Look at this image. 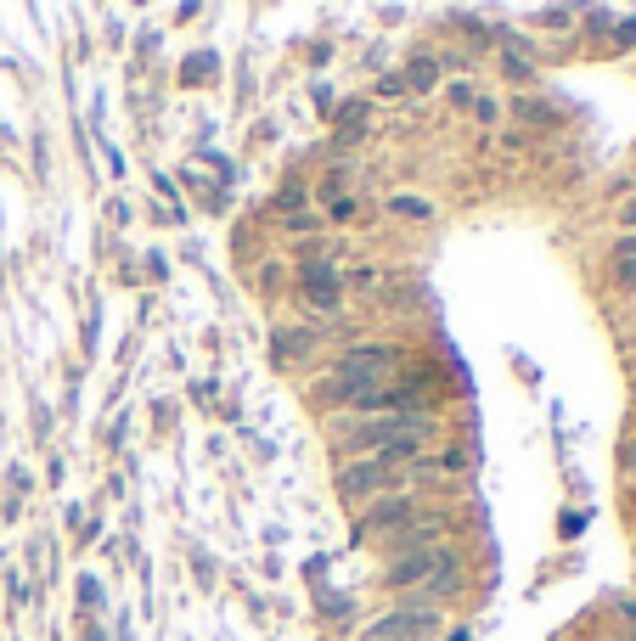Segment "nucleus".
<instances>
[{
  "label": "nucleus",
  "mask_w": 636,
  "mask_h": 641,
  "mask_svg": "<svg viewBox=\"0 0 636 641\" xmlns=\"http://www.w3.org/2000/svg\"><path fill=\"white\" fill-rule=\"evenodd\" d=\"M310 259L298 264V293H305V304L310 310H321V316H332L344 304V282H339V264L332 259H321V248H305Z\"/></svg>",
  "instance_id": "obj_3"
},
{
  "label": "nucleus",
  "mask_w": 636,
  "mask_h": 641,
  "mask_svg": "<svg viewBox=\"0 0 636 641\" xmlns=\"http://www.w3.org/2000/svg\"><path fill=\"white\" fill-rule=\"evenodd\" d=\"M614 287H625V293H636V236H625V243L614 248Z\"/></svg>",
  "instance_id": "obj_8"
},
{
  "label": "nucleus",
  "mask_w": 636,
  "mask_h": 641,
  "mask_svg": "<svg viewBox=\"0 0 636 641\" xmlns=\"http://www.w3.org/2000/svg\"><path fill=\"white\" fill-rule=\"evenodd\" d=\"M631 40H636V17H625V23H620V46H631Z\"/></svg>",
  "instance_id": "obj_17"
},
{
  "label": "nucleus",
  "mask_w": 636,
  "mask_h": 641,
  "mask_svg": "<svg viewBox=\"0 0 636 641\" xmlns=\"http://www.w3.org/2000/svg\"><path fill=\"white\" fill-rule=\"evenodd\" d=\"M433 630H440V614L406 602V607H394V614H383L378 625H366V641H423Z\"/></svg>",
  "instance_id": "obj_5"
},
{
  "label": "nucleus",
  "mask_w": 636,
  "mask_h": 641,
  "mask_svg": "<svg viewBox=\"0 0 636 641\" xmlns=\"http://www.w3.org/2000/svg\"><path fill=\"white\" fill-rule=\"evenodd\" d=\"M620 467H625V472H636V445H625V451H620Z\"/></svg>",
  "instance_id": "obj_18"
},
{
  "label": "nucleus",
  "mask_w": 636,
  "mask_h": 641,
  "mask_svg": "<svg viewBox=\"0 0 636 641\" xmlns=\"http://www.w3.org/2000/svg\"><path fill=\"white\" fill-rule=\"evenodd\" d=\"M423 518V501L417 495H406V490H389V495H378V501H366L360 506V540H389L394 529H406V523H417Z\"/></svg>",
  "instance_id": "obj_2"
},
{
  "label": "nucleus",
  "mask_w": 636,
  "mask_h": 641,
  "mask_svg": "<svg viewBox=\"0 0 636 641\" xmlns=\"http://www.w3.org/2000/svg\"><path fill=\"white\" fill-rule=\"evenodd\" d=\"M474 113H479L485 124H496V119H501V108H496V101H490V96H474Z\"/></svg>",
  "instance_id": "obj_14"
},
{
  "label": "nucleus",
  "mask_w": 636,
  "mask_h": 641,
  "mask_svg": "<svg viewBox=\"0 0 636 641\" xmlns=\"http://www.w3.org/2000/svg\"><path fill=\"white\" fill-rule=\"evenodd\" d=\"M620 619H625V625H636V602H620Z\"/></svg>",
  "instance_id": "obj_19"
},
{
  "label": "nucleus",
  "mask_w": 636,
  "mask_h": 641,
  "mask_svg": "<svg viewBox=\"0 0 636 641\" xmlns=\"http://www.w3.org/2000/svg\"><path fill=\"white\" fill-rule=\"evenodd\" d=\"M400 79H406V85L423 96V90H433V79H440V62H433V57H417V62L406 67V74H400Z\"/></svg>",
  "instance_id": "obj_10"
},
{
  "label": "nucleus",
  "mask_w": 636,
  "mask_h": 641,
  "mask_svg": "<svg viewBox=\"0 0 636 641\" xmlns=\"http://www.w3.org/2000/svg\"><path fill=\"white\" fill-rule=\"evenodd\" d=\"M541 23H552V34H563L568 23H575V12H568V7H552V12H541Z\"/></svg>",
  "instance_id": "obj_12"
},
{
  "label": "nucleus",
  "mask_w": 636,
  "mask_h": 641,
  "mask_svg": "<svg viewBox=\"0 0 636 641\" xmlns=\"http://www.w3.org/2000/svg\"><path fill=\"white\" fill-rule=\"evenodd\" d=\"M327 214L344 225V220H355V202H350V197H332V202H327Z\"/></svg>",
  "instance_id": "obj_13"
},
{
  "label": "nucleus",
  "mask_w": 636,
  "mask_h": 641,
  "mask_svg": "<svg viewBox=\"0 0 636 641\" xmlns=\"http://www.w3.org/2000/svg\"><path fill=\"white\" fill-rule=\"evenodd\" d=\"M350 287H360V293H372V287H378V270H366V264H360V270H355V276H350Z\"/></svg>",
  "instance_id": "obj_15"
},
{
  "label": "nucleus",
  "mask_w": 636,
  "mask_h": 641,
  "mask_svg": "<svg viewBox=\"0 0 636 641\" xmlns=\"http://www.w3.org/2000/svg\"><path fill=\"white\" fill-rule=\"evenodd\" d=\"M394 484H406V472H389V467H378L372 456H355V461H344V472H339V495H344V501H378V495H389Z\"/></svg>",
  "instance_id": "obj_4"
},
{
  "label": "nucleus",
  "mask_w": 636,
  "mask_h": 641,
  "mask_svg": "<svg viewBox=\"0 0 636 641\" xmlns=\"http://www.w3.org/2000/svg\"><path fill=\"white\" fill-rule=\"evenodd\" d=\"M451 568H462L451 546H428V552H406V557H394V563L383 568V580H389L394 591H428V585L440 580V574H451Z\"/></svg>",
  "instance_id": "obj_1"
},
{
  "label": "nucleus",
  "mask_w": 636,
  "mask_h": 641,
  "mask_svg": "<svg viewBox=\"0 0 636 641\" xmlns=\"http://www.w3.org/2000/svg\"><path fill=\"white\" fill-rule=\"evenodd\" d=\"M383 209H389L394 220H417V225H428V220H433V202H428V197H417V192H394V197L383 202Z\"/></svg>",
  "instance_id": "obj_7"
},
{
  "label": "nucleus",
  "mask_w": 636,
  "mask_h": 641,
  "mask_svg": "<svg viewBox=\"0 0 636 641\" xmlns=\"http://www.w3.org/2000/svg\"><path fill=\"white\" fill-rule=\"evenodd\" d=\"M513 113H518L524 124H552V119H558V113H552V101H535V96H524Z\"/></svg>",
  "instance_id": "obj_11"
},
{
  "label": "nucleus",
  "mask_w": 636,
  "mask_h": 641,
  "mask_svg": "<svg viewBox=\"0 0 636 641\" xmlns=\"http://www.w3.org/2000/svg\"><path fill=\"white\" fill-rule=\"evenodd\" d=\"M620 225H625V231H636V197H625V202H620Z\"/></svg>",
  "instance_id": "obj_16"
},
{
  "label": "nucleus",
  "mask_w": 636,
  "mask_h": 641,
  "mask_svg": "<svg viewBox=\"0 0 636 641\" xmlns=\"http://www.w3.org/2000/svg\"><path fill=\"white\" fill-rule=\"evenodd\" d=\"M501 74H507L513 85H529V79H535V67H529V57H524L518 46H501Z\"/></svg>",
  "instance_id": "obj_9"
},
{
  "label": "nucleus",
  "mask_w": 636,
  "mask_h": 641,
  "mask_svg": "<svg viewBox=\"0 0 636 641\" xmlns=\"http://www.w3.org/2000/svg\"><path fill=\"white\" fill-rule=\"evenodd\" d=\"M310 349H316V332H310V326H282V332H271V360H277V366L305 360Z\"/></svg>",
  "instance_id": "obj_6"
}]
</instances>
